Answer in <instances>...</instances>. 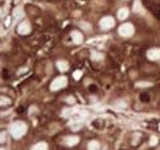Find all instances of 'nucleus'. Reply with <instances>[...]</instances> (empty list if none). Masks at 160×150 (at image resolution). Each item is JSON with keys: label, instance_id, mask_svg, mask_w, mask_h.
<instances>
[{"label": "nucleus", "instance_id": "1", "mask_svg": "<svg viewBox=\"0 0 160 150\" xmlns=\"http://www.w3.org/2000/svg\"><path fill=\"white\" fill-rule=\"evenodd\" d=\"M26 132H27V126H26V123H24L21 121L14 122L10 127V133L14 139H20L21 137H24L26 134Z\"/></svg>", "mask_w": 160, "mask_h": 150}, {"label": "nucleus", "instance_id": "2", "mask_svg": "<svg viewBox=\"0 0 160 150\" xmlns=\"http://www.w3.org/2000/svg\"><path fill=\"white\" fill-rule=\"evenodd\" d=\"M66 84H68V79H66L65 76H58L57 79H54V80L52 81V84H51V90H52V91H58V90L65 87Z\"/></svg>", "mask_w": 160, "mask_h": 150}, {"label": "nucleus", "instance_id": "3", "mask_svg": "<svg viewBox=\"0 0 160 150\" xmlns=\"http://www.w3.org/2000/svg\"><path fill=\"white\" fill-rule=\"evenodd\" d=\"M118 33H120L122 37H130V36L134 33V27H133L132 24L126 22V24H123V25L120 26Z\"/></svg>", "mask_w": 160, "mask_h": 150}, {"label": "nucleus", "instance_id": "4", "mask_svg": "<svg viewBox=\"0 0 160 150\" xmlns=\"http://www.w3.org/2000/svg\"><path fill=\"white\" fill-rule=\"evenodd\" d=\"M115 26V19L111 17V16H106V17H102L101 21H100V27L102 30H110Z\"/></svg>", "mask_w": 160, "mask_h": 150}, {"label": "nucleus", "instance_id": "5", "mask_svg": "<svg viewBox=\"0 0 160 150\" xmlns=\"http://www.w3.org/2000/svg\"><path fill=\"white\" fill-rule=\"evenodd\" d=\"M17 32L20 33V35H29L30 32H31V26H30V24L27 22V21H24V22H21L20 25H19V27H17Z\"/></svg>", "mask_w": 160, "mask_h": 150}, {"label": "nucleus", "instance_id": "6", "mask_svg": "<svg viewBox=\"0 0 160 150\" xmlns=\"http://www.w3.org/2000/svg\"><path fill=\"white\" fill-rule=\"evenodd\" d=\"M147 57H148L150 60H159L160 59V48L149 49L148 53H147Z\"/></svg>", "mask_w": 160, "mask_h": 150}, {"label": "nucleus", "instance_id": "7", "mask_svg": "<svg viewBox=\"0 0 160 150\" xmlns=\"http://www.w3.org/2000/svg\"><path fill=\"white\" fill-rule=\"evenodd\" d=\"M64 143H65V145H68V147H74V145H76V144L79 143V137H76V135L65 137Z\"/></svg>", "mask_w": 160, "mask_h": 150}, {"label": "nucleus", "instance_id": "8", "mask_svg": "<svg viewBox=\"0 0 160 150\" xmlns=\"http://www.w3.org/2000/svg\"><path fill=\"white\" fill-rule=\"evenodd\" d=\"M71 38H73V42L75 43V44H80V43H83V35L79 32V31H73L71 32Z\"/></svg>", "mask_w": 160, "mask_h": 150}, {"label": "nucleus", "instance_id": "9", "mask_svg": "<svg viewBox=\"0 0 160 150\" xmlns=\"http://www.w3.org/2000/svg\"><path fill=\"white\" fill-rule=\"evenodd\" d=\"M133 11L135 14H143V6H142L140 0H135L133 2Z\"/></svg>", "mask_w": 160, "mask_h": 150}, {"label": "nucleus", "instance_id": "10", "mask_svg": "<svg viewBox=\"0 0 160 150\" xmlns=\"http://www.w3.org/2000/svg\"><path fill=\"white\" fill-rule=\"evenodd\" d=\"M128 14H129V11H128L127 7H121V9L118 10L117 16H118V19H120V20H126V19L128 17Z\"/></svg>", "mask_w": 160, "mask_h": 150}, {"label": "nucleus", "instance_id": "11", "mask_svg": "<svg viewBox=\"0 0 160 150\" xmlns=\"http://www.w3.org/2000/svg\"><path fill=\"white\" fill-rule=\"evenodd\" d=\"M57 68H58L61 72H66V70L69 69V64H68V62H65V60H58V62H57Z\"/></svg>", "mask_w": 160, "mask_h": 150}, {"label": "nucleus", "instance_id": "12", "mask_svg": "<svg viewBox=\"0 0 160 150\" xmlns=\"http://www.w3.org/2000/svg\"><path fill=\"white\" fill-rule=\"evenodd\" d=\"M113 106H115L117 110H125V108H127V102H126L125 100H117V101L113 104Z\"/></svg>", "mask_w": 160, "mask_h": 150}, {"label": "nucleus", "instance_id": "13", "mask_svg": "<svg viewBox=\"0 0 160 150\" xmlns=\"http://www.w3.org/2000/svg\"><path fill=\"white\" fill-rule=\"evenodd\" d=\"M31 150H48V145H47V143L41 142V143L34 144V145L31 148Z\"/></svg>", "mask_w": 160, "mask_h": 150}, {"label": "nucleus", "instance_id": "14", "mask_svg": "<svg viewBox=\"0 0 160 150\" xmlns=\"http://www.w3.org/2000/svg\"><path fill=\"white\" fill-rule=\"evenodd\" d=\"M88 149L89 150H100V144H98V142L91 140V142L88 144Z\"/></svg>", "mask_w": 160, "mask_h": 150}, {"label": "nucleus", "instance_id": "15", "mask_svg": "<svg viewBox=\"0 0 160 150\" xmlns=\"http://www.w3.org/2000/svg\"><path fill=\"white\" fill-rule=\"evenodd\" d=\"M24 16V11H22V9L19 6V7H16L15 10H14V17H16V19H20V17H22Z\"/></svg>", "mask_w": 160, "mask_h": 150}, {"label": "nucleus", "instance_id": "16", "mask_svg": "<svg viewBox=\"0 0 160 150\" xmlns=\"http://www.w3.org/2000/svg\"><path fill=\"white\" fill-rule=\"evenodd\" d=\"M91 59L93 60H101V59H103V54L102 53H97V52H93L91 53Z\"/></svg>", "mask_w": 160, "mask_h": 150}, {"label": "nucleus", "instance_id": "17", "mask_svg": "<svg viewBox=\"0 0 160 150\" xmlns=\"http://www.w3.org/2000/svg\"><path fill=\"white\" fill-rule=\"evenodd\" d=\"M79 26H80L81 29L86 30V31H91V26H90V24H88V22H80Z\"/></svg>", "mask_w": 160, "mask_h": 150}, {"label": "nucleus", "instance_id": "18", "mask_svg": "<svg viewBox=\"0 0 160 150\" xmlns=\"http://www.w3.org/2000/svg\"><path fill=\"white\" fill-rule=\"evenodd\" d=\"M157 144H158V137H155V135L150 137V140H149V145H150V147H155Z\"/></svg>", "mask_w": 160, "mask_h": 150}, {"label": "nucleus", "instance_id": "19", "mask_svg": "<svg viewBox=\"0 0 160 150\" xmlns=\"http://www.w3.org/2000/svg\"><path fill=\"white\" fill-rule=\"evenodd\" d=\"M135 85H137L138 87H148V86H152V82H145V81L143 82V81H142V82H137Z\"/></svg>", "mask_w": 160, "mask_h": 150}, {"label": "nucleus", "instance_id": "20", "mask_svg": "<svg viewBox=\"0 0 160 150\" xmlns=\"http://www.w3.org/2000/svg\"><path fill=\"white\" fill-rule=\"evenodd\" d=\"M81 75H83V72H81V70H76V72L73 73V76H74L75 80H79V79L81 77Z\"/></svg>", "mask_w": 160, "mask_h": 150}, {"label": "nucleus", "instance_id": "21", "mask_svg": "<svg viewBox=\"0 0 160 150\" xmlns=\"http://www.w3.org/2000/svg\"><path fill=\"white\" fill-rule=\"evenodd\" d=\"M11 101L9 100V99H6V97H1V100H0V106H2V105H9Z\"/></svg>", "mask_w": 160, "mask_h": 150}, {"label": "nucleus", "instance_id": "22", "mask_svg": "<svg viewBox=\"0 0 160 150\" xmlns=\"http://www.w3.org/2000/svg\"><path fill=\"white\" fill-rule=\"evenodd\" d=\"M74 112H75L74 110H69V108H66V110H64L63 111V116L64 117H69L70 114H73Z\"/></svg>", "mask_w": 160, "mask_h": 150}, {"label": "nucleus", "instance_id": "23", "mask_svg": "<svg viewBox=\"0 0 160 150\" xmlns=\"http://www.w3.org/2000/svg\"><path fill=\"white\" fill-rule=\"evenodd\" d=\"M5 142H6V134L4 132H0V144H2Z\"/></svg>", "mask_w": 160, "mask_h": 150}, {"label": "nucleus", "instance_id": "24", "mask_svg": "<svg viewBox=\"0 0 160 150\" xmlns=\"http://www.w3.org/2000/svg\"><path fill=\"white\" fill-rule=\"evenodd\" d=\"M66 102H69V104H74V102H75V100H74V97L69 96V97L66 99Z\"/></svg>", "mask_w": 160, "mask_h": 150}, {"label": "nucleus", "instance_id": "25", "mask_svg": "<svg viewBox=\"0 0 160 150\" xmlns=\"http://www.w3.org/2000/svg\"><path fill=\"white\" fill-rule=\"evenodd\" d=\"M10 25V17H6V20H5V26H9Z\"/></svg>", "mask_w": 160, "mask_h": 150}, {"label": "nucleus", "instance_id": "26", "mask_svg": "<svg viewBox=\"0 0 160 150\" xmlns=\"http://www.w3.org/2000/svg\"><path fill=\"white\" fill-rule=\"evenodd\" d=\"M0 16H1V9H0Z\"/></svg>", "mask_w": 160, "mask_h": 150}, {"label": "nucleus", "instance_id": "27", "mask_svg": "<svg viewBox=\"0 0 160 150\" xmlns=\"http://www.w3.org/2000/svg\"><path fill=\"white\" fill-rule=\"evenodd\" d=\"M159 129H160V124H159Z\"/></svg>", "mask_w": 160, "mask_h": 150}, {"label": "nucleus", "instance_id": "28", "mask_svg": "<svg viewBox=\"0 0 160 150\" xmlns=\"http://www.w3.org/2000/svg\"><path fill=\"white\" fill-rule=\"evenodd\" d=\"M0 150H4V149H0Z\"/></svg>", "mask_w": 160, "mask_h": 150}]
</instances>
